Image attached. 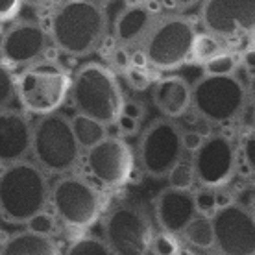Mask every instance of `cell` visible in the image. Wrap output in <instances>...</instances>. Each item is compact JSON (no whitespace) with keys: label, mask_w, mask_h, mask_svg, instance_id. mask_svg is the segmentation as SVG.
<instances>
[{"label":"cell","mask_w":255,"mask_h":255,"mask_svg":"<svg viewBox=\"0 0 255 255\" xmlns=\"http://www.w3.org/2000/svg\"><path fill=\"white\" fill-rule=\"evenodd\" d=\"M52 45L70 58L96 52L108 35V13L93 0H61L48 22Z\"/></svg>","instance_id":"6da1fadb"},{"label":"cell","mask_w":255,"mask_h":255,"mask_svg":"<svg viewBox=\"0 0 255 255\" xmlns=\"http://www.w3.org/2000/svg\"><path fill=\"white\" fill-rule=\"evenodd\" d=\"M48 174L24 159L0 170V218L13 226L28 224L50 205Z\"/></svg>","instance_id":"7a4b0ae2"},{"label":"cell","mask_w":255,"mask_h":255,"mask_svg":"<svg viewBox=\"0 0 255 255\" xmlns=\"http://www.w3.org/2000/svg\"><path fill=\"white\" fill-rule=\"evenodd\" d=\"M70 102L76 113L91 117L109 128L121 121L126 96L117 74L108 65L89 61L72 76Z\"/></svg>","instance_id":"3957f363"},{"label":"cell","mask_w":255,"mask_h":255,"mask_svg":"<svg viewBox=\"0 0 255 255\" xmlns=\"http://www.w3.org/2000/svg\"><path fill=\"white\" fill-rule=\"evenodd\" d=\"M82 152L67 115L58 111L33 122L32 161L48 176L72 174L82 163Z\"/></svg>","instance_id":"277c9868"},{"label":"cell","mask_w":255,"mask_h":255,"mask_svg":"<svg viewBox=\"0 0 255 255\" xmlns=\"http://www.w3.org/2000/svg\"><path fill=\"white\" fill-rule=\"evenodd\" d=\"M70 72L54 59H41L17 76V100L30 115L58 113L67 98H70Z\"/></svg>","instance_id":"5b68a950"},{"label":"cell","mask_w":255,"mask_h":255,"mask_svg":"<svg viewBox=\"0 0 255 255\" xmlns=\"http://www.w3.org/2000/svg\"><path fill=\"white\" fill-rule=\"evenodd\" d=\"M196 35L194 22L189 17L181 13H161L139 48L153 70H178L191 63Z\"/></svg>","instance_id":"8992f818"},{"label":"cell","mask_w":255,"mask_h":255,"mask_svg":"<svg viewBox=\"0 0 255 255\" xmlns=\"http://www.w3.org/2000/svg\"><path fill=\"white\" fill-rule=\"evenodd\" d=\"M248 85L239 76H202L192 85V111L213 126H231L248 108Z\"/></svg>","instance_id":"52a82bcc"},{"label":"cell","mask_w":255,"mask_h":255,"mask_svg":"<svg viewBox=\"0 0 255 255\" xmlns=\"http://www.w3.org/2000/svg\"><path fill=\"white\" fill-rule=\"evenodd\" d=\"M50 205L65 228L83 231L98 222L104 211V194L95 181L72 172L52 183Z\"/></svg>","instance_id":"ba28073f"},{"label":"cell","mask_w":255,"mask_h":255,"mask_svg":"<svg viewBox=\"0 0 255 255\" xmlns=\"http://www.w3.org/2000/svg\"><path fill=\"white\" fill-rule=\"evenodd\" d=\"M153 218L139 202H121L102 220V239L115 255H150Z\"/></svg>","instance_id":"9c48e42d"},{"label":"cell","mask_w":255,"mask_h":255,"mask_svg":"<svg viewBox=\"0 0 255 255\" xmlns=\"http://www.w3.org/2000/svg\"><path fill=\"white\" fill-rule=\"evenodd\" d=\"M183 128L170 119H155L148 124L137 142V165L153 179L166 178L179 161H183L181 144Z\"/></svg>","instance_id":"30bf717a"},{"label":"cell","mask_w":255,"mask_h":255,"mask_svg":"<svg viewBox=\"0 0 255 255\" xmlns=\"http://www.w3.org/2000/svg\"><path fill=\"white\" fill-rule=\"evenodd\" d=\"M83 165L91 181L100 189L115 191L131 181L137 155L121 135H109L100 144L85 152Z\"/></svg>","instance_id":"8fae6325"},{"label":"cell","mask_w":255,"mask_h":255,"mask_svg":"<svg viewBox=\"0 0 255 255\" xmlns=\"http://www.w3.org/2000/svg\"><path fill=\"white\" fill-rule=\"evenodd\" d=\"M192 168L196 181L205 189H224L239 172V144L228 133H209L204 146L192 153Z\"/></svg>","instance_id":"7c38bea8"},{"label":"cell","mask_w":255,"mask_h":255,"mask_svg":"<svg viewBox=\"0 0 255 255\" xmlns=\"http://www.w3.org/2000/svg\"><path fill=\"white\" fill-rule=\"evenodd\" d=\"M200 20L224 43L248 37L255 28V0H202Z\"/></svg>","instance_id":"4fadbf2b"},{"label":"cell","mask_w":255,"mask_h":255,"mask_svg":"<svg viewBox=\"0 0 255 255\" xmlns=\"http://www.w3.org/2000/svg\"><path fill=\"white\" fill-rule=\"evenodd\" d=\"M50 33L43 24L35 20H17L13 22L0 39V61L9 69L30 67L37 63L50 50Z\"/></svg>","instance_id":"5bb4252c"},{"label":"cell","mask_w":255,"mask_h":255,"mask_svg":"<svg viewBox=\"0 0 255 255\" xmlns=\"http://www.w3.org/2000/svg\"><path fill=\"white\" fill-rule=\"evenodd\" d=\"M215 250L222 255H255V220L239 202L224 205L213 217Z\"/></svg>","instance_id":"9a60e30c"},{"label":"cell","mask_w":255,"mask_h":255,"mask_svg":"<svg viewBox=\"0 0 255 255\" xmlns=\"http://www.w3.org/2000/svg\"><path fill=\"white\" fill-rule=\"evenodd\" d=\"M33 122L26 111L0 109V163L13 165L32 155Z\"/></svg>","instance_id":"2e32d148"},{"label":"cell","mask_w":255,"mask_h":255,"mask_svg":"<svg viewBox=\"0 0 255 255\" xmlns=\"http://www.w3.org/2000/svg\"><path fill=\"white\" fill-rule=\"evenodd\" d=\"M196 217H200V213L194 191H178L166 187L153 200V218L163 231L179 237Z\"/></svg>","instance_id":"e0dca14e"},{"label":"cell","mask_w":255,"mask_h":255,"mask_svg":"<svg viewBox=\"0 0 255 255\" xmlns=\"http://www.w3.org/2000/svg\"><path fill=\"white\" fill-rule=\"evenodd\" d=\"M161 15V2L150 0L146 6H126L115 19L113 37L119 46L139 48Z\"/></svg>","instance_id":"ac0fdd59"},{"label":"cell","mask_w":255,"mask_h":255,"mask_svg":"<svg viewBox=\"0 0 255 255\" xmlns=\"http://www.w3.org/2000/svg\"><path fill=\"white\" fill-rule=\"evenodd\" d=\"M152 102L165 119H181L192 109V85L183 76H163L153 83Z\"/></svg>","instance_id":"d6986e66"},{"label":"cell","mask_w":255,"mask_h":255,"mask_svg":"<svg viewBox=\"0 0 255 255\" xmlns=\"http://www.w3.org/2000/svg\"><path fill=\"white\" fill-rule=\"evenodd\" d=\"M0 255H63L54 237L37 235L30 230L17 231L0 244Z\"/></svg>","instance_id":"ffe728a7"},{"label":"cell","mask_w":255,"mask_h":255,"mask_svg":"<svg viewBox=\"0 0 255 255\" xmlns=\"http://www.w3.org/2000/svg\"><path fill=\"white\" fill-rule=\"evenodd\" d=\"M70 122H72V129H74V135H76L78 139V144L85 152L91 150V148H95L96 144H100L106 137H109L108 126H104L102 122L95 121L91 117L76 113L70 119Z\"/></svg>","instance_id":"44dd1931"},{"label":"cell","mask_w":255,"mask_h":255,"mask_svg":"<svg viewBox=\"0 0 255 255\" xmlns=\"http://www.w3.org/2000/svg\"><path fill=\"white\" fill-rule=\"evenodd\" d=\"M181 243L191 248H213L215 246V226H213V218L207 217H196L189 226H187L183 233L179 235Z\"/></svg>","instance_id":"7402d4cb"},{"label":"cell","mask_w":255,"mask_h":255,"mask_svg":"<svg viewBox=\"0 0 255 255\" xmlns=\"http://www.w3.org/2000/svg\"><path fill=\"white\" fill-rule=\"evenodd\" d=\"M220 52H224V41L218 39L217 35H213L209 32L198 33L192 45V54H191V63L202 65L204 67L207 61L213 58H217Z\"/></svg>","instance_id":"603a6c76"},{"label":"cell","mask_w":255,"mask_h":255,"mask_svg":"<svg viewBox=\"0 0 255 255\" xmlns=\"http://www.w3.org/2000/svg\"><path fill=\"white\" fill-rule=\"evenodd\" d=\"M241 54L224 50L217 58L204 65L205 76H237V70L241 67Z\"/></svg>","instance_id":"cb8c5ba5"},{"label":"cell","mask_w":255,"mask_h":255,"mask_svg":"<svg viewBox=\"0 0 255 255\" xmlns=\"http://www.w3.org/2000/svg\"><path fill=\"white\" fill-rule=\"evenodd\" d=\"M63 255H115L102 237L80 235L76 237Z\"/></svg>","instance_id":"d4e9b609"},{"label":"cell","mask_w":255,"mask_h":255,"mask_svg":"<svg viewBox=\"0 0 255 255\" xmlns=\"http://www.w3.org/2000/svg\"><path fill=\"white\" fill-rule=\"evenodd\" d=\"M168 187L170 189H178V191H192L196 181V174L192 168L191 161H179L178 165L174 166L172 170L166 176Z\"/></svg>","instance_id":"484cf974"},{"label":"cell","mask_w":255,"mask_h":255,"mask_svg":"<svg viewBox=\"0 0 255 255\" xmlns=\"http://www.w3.org/2000/svg\"><path fill=\"white\" fill-rule=\"evenodd\" d=\"M181 248H183V243L178 235L159 230L153 235L150 255H179Z\"/></svg>","instance_id":"4316f807"},{"label":"cell","mask_w":255,"mask_h":255,"mask_svg":"<svg viewBox=\"0 0 255 255\" xmlns=\"http://www.w3.org/2000/svg\"><path fill=\"white\" fill-rule=\"evenodd\" d=\"M239 161L244 170L255 178V126L244 131L239 142Z\"/></svg>","instance_id":"83f0119b"},{"label":"cell","mask_w":255,"mask_h":255,"mask_svg":"<svg viewBox=\"0 0 255 255\" xmlns=\"http://www.w3.org/2000/svg\"><path fill=\"white\" fill-rule=\"evenodd\" d=\"M17 98V76H13L11 69L0 61V109L9 108V104Z\"/></svg>","instance_id":"f1b7e54d"},{"label":"cell","mask_w":255,"mask_h":255,"mask_svg":"<svg viewBox=\"0 0 255 255\" xmlns=\"http://www.w3.org/2000/svg\"><path fill=\"white\" fill-rule=\"evenodd\" d=\"M194 200H196V207L200 217L213 218L218 213V209H220V204H218V189L200 187L194 192Z\"/></svg>","instance_id":"f546056e"},{"label":"cell","mask_w":255,"mask_h":255,"mask_svg":"<svg viewBox=\"0 0 255 255\" xmlns=\"http://www.w3.org/2000/svg\"><path fill=\"white\" fill-rule=\"evenodd\" d=\"M124 78H126L128 85L133 91H139V93L153 87V83L159 80V78L153 74L152 67H146V69H142V67H131L124 74Z\"/></svg>","instance_id":"4dcf8cb0"},{"label":"cell","mask_w":255,"mask_h":255,"mask_svg":"<svg viewBox=\"0 0 255 255\" xmlns=\"http://www.w3.org/2000/svg\"><path fill=\"white\" fill-rule=\"evenodd\" d=\"M58 222L59 220L56 218V215H50L48 211H43V213L35 215L30 222L26 224V226H28L26 230L33 231V233H37V235L54 237V233L58 230Z\"/></svg>","instance_id":"1f68e13d"},{"label":"cell","mask_w":255,"mask_h":255,"mask_svg":"<svg viewBox=\"0 0 255 255\" xmlns=\"http://www.w3.org/2000/svg\"><path fill=\"white\" fill-rule=\"evenodd\" d=\"M109 69L113 70V72H121V74H126L128 70L133 67L131 63V52L124 48V46H119L115 45L113 46V50L109 52Z\"/></svg>","instance_id":"d6a6232c"},{"label":"cell","mask_w":255,"mask_h":255,"mask_svg":"<svg viewBox=\"0 0 255 255\" xmlns=\"http://www.w3.org/2000/svg\"><path fill=\"white\" fill-rule=\"evenodd\" d=\"M205 139H207V135H204L202 131H198V129H183V133H181V144H183V150L192 153H196L200 148L204 146Z\"/></svg>","instance_id":"836d02e7"},{"label":"cell","mask_w":255,"mask_h":255,"mask_svg":"<svg viewBox=\"0 0 255 255\" xmlns=\"http://www.w3.org/2000/svg\"><path fill=\"white\" fill-rule=\"evenodd\" d=\"M22 0H0V20H9L19 13Z\"/></svg>","instance_id":"e575fe53"},{"label":"cell","mask_w":255,"mask_h":255,"mask_svg":"<svg viewBox=\"0 0 255 255\" xmlns=\"http://www.w3.org/2000/svg\"><path fill=\"white\" fill-rule=\"evenodd\" d=\"M122 115L124 117H129V119H135V121H142V117H144V106L139 102V100H128L126 98V104H124V111H122Z\"/></svg>","instance_id":"d590c367"},{"label":"cell","mask_w":255,"mask_h":255,"mask_svg":"<svg viewBox=\"0 0 255 255\" xmlns=\"http://www.w3.org/2000/svg\"><path fill=\"white\" fill-rule=\"evenodd\" d=\"M139 126L140 122L135 121V119H129V117H121V121L117 122V128H119V131H121V135H124V137H129V135H135L137 131H139Z\"/></svg>","instance_id":"8d00e7d4"},{"label":"cell","mask_w":255,"mask_h":255,"mask_svg":"<svg viewBox=\"0 0 255 255\" xmlns=\"http://www.w3.org/2000/svg\"><path fill=\"white\" fill-rule=\"evenodd\" d=\"M161 6H166L174 9V11H181V9H189L194 4H198L200 0H159Z\"/></svg>","instance_id":"74e56055"},{"label":"cell","mask_w":255,"mask_h":255,"mask_svg":"<svg viewBox=\"0 0 255 255\" xmlns=\"http://www.w3.org/2000/svg\"><path fill=\"white\" fill-rule=\"evenodd\" d=\"M241 63L246 70H248L250 74H254L255 72V46H250L246 50L241 54Z\"/></svg>","instance_id":"f35d334b"},{"label":"cell","mask_w":255,"mask_h":255,"mask_svg":"<svg viewBox=\"0 0 255 255\" xmlns=\"http://www.w3.org/2000/svg\"><path fill=\"white\" fill-rule=\"evenodd\" d=\"M179 255H222V254H220V252H217V250H215V246H213V248L200 250V248H191V246H185V244H183V248H181Z\"/></svg>","instance_id":"ab89813d"},{"label":"cell","mask_w":255,"mask_h":255,"mask_svg":"<svg viewBox=\"0 0 255 255\" xmlns=\"http://www.w3.org/2000/svg\"><path fill=\"white\" fill-rule=\"evenodd\" d=\"M248 98H250V104L255 108V72L250 74V80H248Z\"/></svg>","instance_id":"60d3db41"},{"label":"cell","mask_w":255,"mask_h":255,"mask_svg":"<svg viewBox=\"0 0 255 255\" xmlns=\"http://www.w3.org/2000/svg\"><path fill=\"white\" fill-rule=\"evenodd\" d=\"M248 43H250V46H255V28L248 33Z\"/></svg>","instance_id":"b9f144b4"},{"label":"cell","mask_w":255,"mask_h":255,"mask_svg":"<svg viewBox=\"0 0 255 255\" xmlns=\"http://www.w3.org/2000/svg\"><path fill=\"white\" fill-rule=\"evenodd\" d=\"M93 2H96V4H102V6H106L108 2H111V0H93Z\"/></svg>","instance_id":"7bdbcfd3"},{"label":"cell","mask_w":255,"mask_h":255,"mask_svg":"<svg viewBox=\"0 0 255 255\" xmlns=\"http://www.w3.org/2000/svg\"><path fill=\"white\" fill-rule=\"evenodd\" d=\"M250 211H252V217H254V220H255V205H254V207H252Z\"/></svg>","instance_id":"ee69618b"},{"label":"cell","mask_w":255,"mask_h":255,"mask_svg":"<svg viewBox=\"0 0 255 255\" xmlns=\"http://www.w3.org/2000/svg\"><path fill=\"white\" fill-rule=\"evenodd\" d=\"M2 168H4V165H2V163H0V170H2Z\"/></svg>","instance_id":"f6af8a7d"}]
</instances>
